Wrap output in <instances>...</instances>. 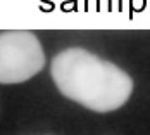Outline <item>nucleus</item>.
Wrapping results in <instances>:
<instances>
[{
	"label": "nucleus",
	"mask_w": 150,
	"mask_h": 135,
	"mask_svg": "<svg viewBox=\"0 0 150 135\" xmlns=\"http://www.w3.org/2000/svg\"><path fill=\"white\" fill-rule=\"evenodd\" d=\"M50 73L62 95L97 113L119 109L133 92V80L126 71L78 47L59 52Z\"/></svg>",
	"instance_id": "1"
},
{
	"label": "nucleus",
	"mask_w": 150,
	"mask_h": 135,
	"mask_svg": "<svg viewBox=\"0 0 150 135\" xmlns=\"http://www.w3.org/2000/svg\"><path fill=\"white\" fill-rule=\"evenodd\" d=\"M45 54L31 31L0 33V83H21L40 73Z\"/></svg>",
	"instance_id": "2"
}]
</instances>
